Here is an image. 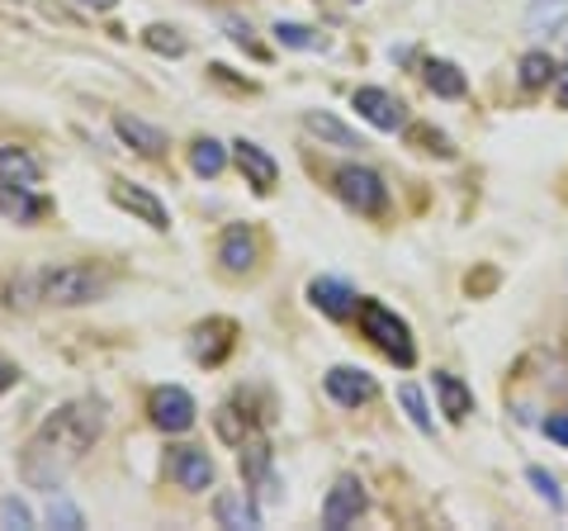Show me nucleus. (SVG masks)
I'll list each match as a JSON object with an SVG mask.
<instances>
[{
  "instance_id": "2eb2a0df",
  "label": "nucleus",
  "mask_w": 568,
  "mask_h": 531,
  "mask_svg": "<svg viewBox=\"0 0 568 531\" xmlns=\"http://www.w3.org/2000/svg\"><path fill=\"white\" fill-rule=\"evenodd\" d=\"M436 399H440V413L450 422H465L474 413V389L459 375H450V370H436Z\"/></svg>"
},
{
  "instance_id": "5701e85b",
  "label": "nucleus",
  "mask_w": 568,
  "mask_h": 531,
  "mask_svg": "<svg viewBox=\"0 0 568 531\" xmlns=\"http://www.w3.org/2000/svg\"><path fill=\"white\" fill-rule=\"evenodd\" d=\"M555 77H559V67L549 62L545 52H526V58H521V86H526V91H540V86H549Z\"/></svg>"
},
{
  "instance_id": "7ed1b4c3",
  "label": "nucleus",
  "mask_w": 568,
  "mask_h": 531,
  "mask_svg": "<svg viewBox=\"0 0 568 531\" xmlns=\"http://www.w3.org/2000/svg\"><path fill=\"white\" fill-rule=\"evenodd\" d=\"M361 332L384 351L388 361H398V365H413L417 361L413 328H407L388 304H379V299H361Z\"/></svg>"
},
{
  "instance_id": "ddd939ff",
  "label": "nucleus",
  "mask_w": 568,
  "mask_h": 531,
  "mask_svg": "<svg viewBox=\"0 0 568 531\" xmlns=\"http://www.w3.org/2000/svg\"><path fill=\"white\" fill-rule=\"evenodd\" d=\"M114 133H119L133 152H142V157H162V152H166V133L156 129V123H148V119L114 114Z\"/></svg>"
},
{
  "instance_id": "412c9836",
  "label": "nucleus",
  "mask_w": 568,
  "mask_h": 531,
  "mask_svg": "<svg viewBox=\"0 0 568 531\" xmlns=\"http://www.w3.org/2000/svg\"><path fill=\"white\" fill-rule=\"evenodd\" d=\"M568 24V0H530L526 29L530 33H559Z\"/></svg>"
},
{
  "instance_id": "a878e982",
  "label": "nucleus",
  "mask_w": 568,
  "mask_h": 531,
  "mask_svg": "<svg viewBox=\"0 0 568 531\" xmlns=\"http://www.w3.org/2000/svg\"><path fill=\"white\" fill-rule=\"evenodd\" d=\"M48 522H52V527H67V531H81V527H85L81 508H77V503H67L62 493H58V499L48 503Z\"/></svg>"
},
{
  "instance_id": "72a5a7b5",
  "label": "nucleus",
  "mask_w": 568,
  "mask_h": 531,
  "mask_svg": "<svg viewBox=\"0 0 568 531\" xmlns=\"http://www.w3.org/2000/svg\"><path fill=\"white\" fill-rule=\"evenodd\" d=\"M81 6H91V10H114V0H81Z\"/></svg>"
},
{
  "instance_id": "bb28decb",
  "label": "nucleus",
  "mask_w": 568,
  "mask_h": 531,
  "mask_svg": "<svg viewBox=\"0 0 568 531\" xmlns=\"http://www.w3.org/2000/svg\"><path fill=\"white\" fill-rule=\"evenodd\" d=\"M275 43L280 48H317V39H313V29H304V24H275Z\"/></svg>"
},
{
  "instance_id": "20e7f679",
  "label": "nucleus",
  "mask_w": 568,
  "mask_h": 531,
  "mask_svg": "<svg viewBox=\"0 0 568 531\" xmlns=\"http://www.w3.org/2000/svg\"><path fill=\"white\" fill-rule=\"evenodd\" d=\"M148 413H152V428L166 432V437H181L194 428V418H200V403H194L190 389L181 384H156L148 394Z\"/></svg>"
},
{
  "instance_id": "c85d7f7f",
  "label": "nucleus",
  "mask_w": 568,
  "mask_h": 531,
  "mask_svg": "<svg viewBox=\"0 0 568 531\" xmlns=\"http://www.w3.org/2000/svg\"><path fill=\"white\" fill-rule=\"evenodd\" d=\"M148 43H152L156 52H171V58H181V52H185V39H175V33H171V29H162V24L148 29Z\"/></svg>"
},
{
  "instance_id": "6e6552de",
  "label": "nucleus",
  "mask_w": 568,
  "mask_h": 531,
  "mask_svg": "<svg viewBox=\"0 0 568 531\" xmlns=\"http://www.w3.org/2000/svg\"><path fill=\"white\" fill-rule=\"evenodd\" d=\"M351 104H355V110H361V119H365V123H375L379 133H398L403 123H407L403 100H394L388 91H379V86H361Z\"/></svg>"
},
{
  "instance_id": "1a4fd4ad",
  "label": "nucleus",
  "mask_w": 568,
  "mask_h": 531,
  "mask_svg": "<svg viewBox=\"0 0 568 531\" xmlns=\"http://www.w3.org/2000/svg\"><path fill=\"white\" fill-rule=\"evenodd\" d=\"M110 194H114V204H119V209H129V214H138L148 228H156V233H166V228H171L166 204L156 200L152 190H142V186H133V181H114V186H110Z\"/></svg>"
},
{
  "instance_id": "f257e3e1",
  "label": "nucleus",
  "mask_w": 568,
  "mask_h": 531,
  "mask_svg": "<svg viewBox=\"0 0 568 531\" xmlns=\"http://www.w3.org/2000/svg\"><path fill=\"white\" fill-rule=\"evenodd\" d=\"M104 422H110L104 399H67L29 437V447L20 455V474L33 489L58 493L67 484V474L85 460V451H95V441L104 437Z\"/></svg>"
},
{
  "instance_id": "4be33fe9",
  "label": "nucleus",
  "mask_w": 568,
  "mask_h": 531,
  "mask_svg": "<svg viewBox=\"0 0 568 531\" xmlns=\"http://www.w3.org/2000/svg\"><path fill=\"white\" fill-rule=\"evenodd\" d=\"M426 86L446 100H459L465 96V72H459L455 62H426Z\"/></svg>"
},
{
  "instance_id": "f03ea898",
  "label": "nucleus",
  "mask_w": 568,
  "mask_h": 531,
  "mask_svg": "<svg viewBox=\"0 0 568 531\" xmlns=\"http://www.w3.org/2000/svg\"><path fill=\"white\" fill-rule=\"evenodd\" d=\"M110 290V275L95 271L85 261H71V266H52V271L39 275V299L58 309H81V304H95V299Z\"/></svg>"
},
{
  "instance_id": "f3484780",
  "label": "nucleus",
  "mask_w": 568,
  "mask_h": 531,
  "mask_svg": "<svg viewBox=\"0 0 568 531\" xmlns=\"http://www.w3.org/2000/svg\"><path fill=\"white\" fill-rule=\"evenodd\" d=\"M0 181L6 186H39L43 181L39 157H29L24 148H0Z\"/></svg>"
},
{
  "instance_id": "6ab92c4d",
  "label": "nucleus",
  "mask_w": 568,
  "mask_h": 531,
  "mask_svg": "<svg viewBox=\"0 0 568 531\" xmlns=\"http://www.w3.org/2000/svg\"><path fill=\"white\" fill-rule=\"evenodd\" d=\"M304 129H308L313 138H323V143H332V148H365L342 119H336V114H323V110H308V114H304Z\"/></svg>"
},
{
  "instance_id": "dca6fc26",
  "label": "nucleus",
  "mask_w": 568,
  "mask_h": 531,
  "mask_svg": "<svg viewBox=\"0 0 568 531\" xmlns=\"http://www.w3.org/2000/svg\"><path fill=\"white\" fill-rule=\"evenodd\" d=\"M219 261H223V271L246 275L256 266V238L246 233V228H227L223 242H219Z\"/></svg>"
},
{
  "instance_id": "a211bd4d",
  "label": "nucleus",
  "mask_w": 568,
  "mask_h": 531,
  "mask_svg": "<svg viewBox=\"0 0 568 531\" xmlns=\"http://www.w3.org/2000/svg\"><path fill=\"white\" fill-rule=\"evenodd\" d=\"M0 214L14 219V223H29L43 214V200L33 194V186H6L0 181Z\"/></svg>"
},
{
  "instance_id": "b1692460",
  "label": "nucleus",
  "mask_w": 568,
  "mask_h": 531,
  "mask_svg": "<svg viewBox=\"0 0 568 531\" xmlns=\"http://www.w3.org/2000/svg\"><path fill=\"white\" fill-rule=\"evenodd\" d=\"M398 403L407 409V418H413L417 432H432V413H426V399H422L417 384H398Z\"/></svg>"
},
{
  "instance_id": "423d86ee",
  "label": "nucleus",
  "mask_w": 568,
  "mask_h": 531,
  "mask_svg": "<svg viewBox=\"0 0 568 531\" xmlns=\"http://www.w3.org/2000/svg\"><path fill=\"white\" fill-rule=\"evenodd\" d=\"M365 508H369V493L365 484L355 480V474H342L332 489H327V503H323V527L332 531H346L351 522H361L365 518Z\"/></svg>"
},
{
  "instance_id": "473e14b6",
  "label": "nucleus",
  "mask_w": 568,
  "mask_h": 531,
  "mask_svg": "<svg viewBox=\"0 0 568 531\" xmlns=\"http://www.w3.org/2000/svg\"><path fill=\"white\" fill-rule=\"evenodd\" d=\"M14 375H20V370H14V365H6V361H0V394H6V389L14 384Z\"/></svg>"
},
{
  "instance_id": "9b49d317",
  "label": "nucleus",
  "mask_w": 568,
  "mask_h": 531,
  "mask_svg": "<svg viewBox=\"0 0 568 531\" xmlns=\"http://www.w3.org/2000/svg\"><path fill=\"white\" fill-rule=\"evenodd\" d=\"M213 518L227 531H252V527H261V508L252 503V493L237 489V493H219V499H213Z\"/></svg>"
},
{
  "instance_id": "393cba45",
  "label": "nucleus",
  "mask_w": 568,
  "mask_h": 531,
  "mask_svg": "<svg viewBox=\"0 0 568 531\" xmlns=\"http://www.w3.org/2000/svg\"><path fill=\"white\" fill-rule=\"evenodd\" d=\"M526 480L536 484V493H540V499H545L549 508H555V512H564V489H559V480H555V474H549V470H540V465H530V470H526Z\"/></svg>"
},
{
  "instance_id": "f8f14e48",
  "label": "nucleus",
  "mask_w": 568,
  "mask_h": 531,
  "mask_svg": "<svg viewBox=\"0 0 568 531\" xmlns=\"http://www.w3.org/2000/svg\"><path fill=\"white\" fill-rule=\"evenodd\" d=\"M308 299H313V309H323L327 318H351L355 309H361L355 290L346 285V280H332V275L313 280V285H308Z\"/></svg>"
},
{
  "instance_id": "2f4dec72",
  "label": "nucleus",
  "mask_w": 568,
  "mask_h": 531,
  "mask_svg": "<svg viewBox=\"0 0 568 531\" xmlns=\"http://www.w3.org/2000/svg\"><path fill=\"white\" fill-rule=\"evenodd\" d=\"M555 91H559V104L568 110V67H559V77H555Z\"/></svg>"
},
{
  "instance_id": "0eeeda50",
  "label": "nucleus",
  "mask_w": 568,
  "mask_h": 531,
  "mask_svg": "<svg viewBox=\"0 0 568 531\" xmlns=\"http://www.w3.org/2000/svg\"><path fill=\"white\" fill-rule=\"evenodd\" d=\"M323 384H327V399L342 403V409H361V403H369L379 394L375 375H369V370H355V365H332Z\"/></svg>"
},
{
  "instance_id": "c756f323",
  "label": "nucleus",
  "mask_w": 568,
  "mask_h": 531,
  "mask_svg": "<svg viewBox=\"0 0 568 531\" xmlns=\"http://www.w3.org/2000/svg\"><path fill=\"white\" fill-rule=\"evenodd\" d=\"M540 428H545V437H549V441H559V447L568 451V413H549V418L540 422Z\"/></svg>"
},
{
  "instance_id": "4468645a",
  "label": "nucleus",
  "mask_w": 568,
  "mask_h": 531,
  "mask_svg": "<svg viewBox=\"0 0 568 531\" xmlns=\"http://www.w3.org/2000/svg\"><path fill=\"white\" fill-rule=\"evenodd\" d=\"M233 157H237V167H242V176L252 181L256 190H271L275 181H280V167H275V157L265 152V148H256V143H233Z\"/></svg>"
},
{
  "instance_id": "39448f33",
  "label": "nucleus",
  "mask_w": 568,
  "mask_h": 531,
  "mask_svg": "<svg viewBox=\"0 0 568 531\" xmlns=\"http://www.w3.org/2000/svg\"><path fill=\"white\" fill-rule=\"evenodd\" d=\"M336 194H342L351 209H361V214H379L388 204V186L379 181V171H369L361 162H346L336 171Z\"/></svg>"
},
{
  "instance_id": "aec40b11",
  "label": "nucleus",
  "mask_w": 568,
  "mask_h": 531,
  "mask_svg": "<svg viewBox=\"0 0 568 531\" xmlns=\"http://www.w3.org/2000/svg\"><path fill=\"white\" fill-rule=\"evenodd\" d=\"M227 167V148L219 143V138H194L190 143V171L204 176V181H213Z\"/></svg>"
},
{
  "instance_id": "7c9ffc66",
  "label": "nucleus",
  "mask_w": 568,
  "mask_h": 531,
  "mask_svg": "<svg viewBox=\"0 0 568 531\" xmlns=\"http://www.w3.org/2000/svg\"><path fill=\"white\" fill-rule=\"evenodd\" d=\"M227 33H233V43H242V48H256V43H252V29H246L242 20H227Z\"/></svg>"
},
{
  "instance_id": "cd10ccee",
  "label": "nucleus",
  "mask_w": 568,
  "mask_h": 531,
  "mask_svg": "<svg viewBox=\"0 0 568 531\" xmlns=\"http://www.w3.org/2000/svg\"><path fill=\"white\" fill-rule=\"evenodd\" d=\"M0 522L14 527V531H29L33 527V508L20 503V499H6V503H0Z\"/></svg>"
},
{
  "instance_id": "9d476101",
  "label": "nucleus",
  "mask_w": 568,
  "mask_h": 531,
  "mask_svg": "<svg viewBox=\"0 0 568 531\" xmlns=\"http://www.w3.org/2000/svg\"><path fill=\"white\" fill-rule=\"evenodd\" d=\"M171 474H175V484L190 489V493H209L213 480H219V470H213V460L204 447H181L171 455Z\"/></svg>"
}]
</instances>
